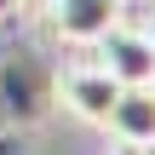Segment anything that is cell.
Instances as JSON below:
<instances>
[{"mask_svg":"<svg viewBox=\"0 0 155 155\" xmlns=\"http://www.w3.org/2000/svg\"><path fill=\"white\" fill-rule=\"evenodd\" d=\"M17 12H29V17H40V12H52V0H17Z\"/></svg>","mask_w":155,"mask_h":155,"instance_id":"6","label":"cell"},{"mask_svg":"<svg viewBox=\"0 0 155 155\" xmlns=\"http://www.w3.org/2000/svg\"><path fill=\"white\" fill-rule=\"evenodd\" d=\"M144 40L155 46V6H150V17H144Z\"/></svg>","mask_w":155,"mask_h":155,"instance_id":"7","label":"cell"},{"mask_svg":"<svg viewBox=\"0 0 155 155\" xmlns=\"http://www.w3.org/2000/svg\"><path fill=\"white\" fill-rule=\"evenodd\" d=\"M109 155H138V150H132V144H115V150H109Z\"/></svg>","mask_w":155,"mask_h":155,"instance_id":"8","label":"cell"},{"mask_svg":"<svg viewBox=\"0 0 155 155\" xmlns=\"http://www.w3.org/2000/svg\"><path fill=\"white\" fill-rule=\"evenodd\" d=\"M104 127L115 132V144H132V150L155 144V86H121Z\"/></svg>","mask_w":155,"mask_h":155,"instance_id":"5","label":"cell"},{"mask_svg":"<svg viewBox=\"0 0 155 155\" xmlns=\"http://www.w3.org/2000/svg\"><path fill=\"white\" fill-rule=\"evenodd\" d=\"M138 155H155V144H144V150H138Z\"/></svg>","mask_w":155,"mask_h":155,"instance_id":"9","label":"cell"},{"mask_svg":"<svg viewBox=\"0 0 155 155\" xmlns=\"http://www.w3.org/2000/svg\"><path fill=\"white\" fill-rule=\"evenodd\" d=\"M58 109V63L35 40H6L0 46V121L17 132L46 127Z\"/></svg>","mask_w":155,"mask_h":155,"instance_id":"1","label":"cell"},{"mask_svg":"<svg viewBox=\"0 0 155 155\" xmlns=\"http://www.w3.org/2000/svg\"><path fill=\"white\" fill-rule=\"evenodd\" d=\"M52 29H58V40H69V46H98L121 17H127V6L121 0H52Z\"/></svg>","mask_w":155,"mask_h":155,"instance_id":"3","label":"cell"},{"mask_svg":"<svg viewBox=\"0 0 155 155\" xmlns=\"http://www.w3.org/2000/svg\"><path fill=\"white\" fill-rule=\"evenodd\" d=\"M115 98H121V81L98 63V69H69L63 81H58V104L75 115V121H86V127H104L109 121V109H115Z\"/></svg>","mask_w":155,"mask_h":155,"instance_id":"2","label":"cell"},{"mask_svg":"<svg viewBox=\"0 0 155 155\" xmlns=\"http://www.w3.org/2000/svg\"><path fill=\"white\" fill-rule=\"evenodd\" d=\"M98 52H104V69H109L121 86H155V46L144 40V29L115 23V29L98 40Z\"/></svg>","mask_w":155,"mask_h":155,"instance_id":"4","label":"cell"}]
</instances>
